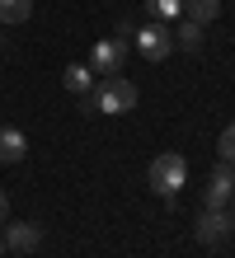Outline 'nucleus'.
I'll use <instances>...</instances> for the list:
<instances>
[{"label": "nucleus", "mask_w": 235, "mask_h": 258, "mask_svg": "<svg viewBox=\"0 0 235 258\" xmlns=\"http://www.w3.org/2000/svg\"><path fill=\"white\" fill-rule=\"evenodd\" d=\"M174 42H179L183 52H198V47H202V24L183 19V24H179V33H174Z\"/></svg>", "instance_id": "obj_12"}, {"label": "nucleus", "mask_w": 235, "mask_h": 258, "mask_svg": "<svg viewBox=\"0 0 235 258\" xmlns=\"http://www.w3.org/2000/svg\"><path fill=\"white\" fill-rule=\"evenodd\" d=\"M183 14L193 24H212L216 14H221V0H183Z\"/></svg>", "instance_id": "obj_9"}, {"label": "nucleus", "mask_w": 235, "mask_h": 258, "mask_svg": "<svg viewBox=\"0 0 235 258\" xmlns=\"http://www.w3.org/2000/svg\"><path fill=\"white\" fill-rule=\"evenodd\" d=\"M122 61H127V42H122V38H99L89 47V71L94 75H118Z\"/></svg>", "instance_id": "obj_4"}, {"label": "nucleus", "mask_w": 235, "mask_h": 258, "mask_svg": "<svg viewBox=\"0 0 235 258\" xmlns=\"http://www.w3.org/2000/svg\"><path fill=\"white\" fill-rule=\"evenodd\" d=\"M230 225H235V216L226 207H202V216H198V239L202 244H221V239L230 235Z\"/></svg>", "instance_id": "obj_5"}, {"label": "nucleus", "mask_w": 235, "mask_h": 258, "mask_svg": "<svg viewBox=\"0 0 235 258\" xmlns=\"http://www.w3.org/2000/svg\"><path fill=\"white\" fill-rule=\"evenodd\" d=\"M0 253H5V239H0Z\"/></svg>", "instance_id": "obj_17"}, {"label": "nucleus", "mask_w": 235, "mask_h": 258, "mask_svg": "<svg viewBox=\"0 0 235 258\" xmlns=\"http://www.w3.org/2000/svg\"><path fill=\"white\" fill-rule=\"evenodd\" d=\"M0 239H5V249H14V253H33L42 244V230H38L33 221H24V225H10Z\"/></svg>", "instance_id": "obj_7"}, {"label": "nucleus", "mask_w": 235, "mask_h": 258, "mask_svg": "<svg viewBox=\"0 0 235 258\" xmlns=\"http://www.w3.org/2000/svg\"><path fill=\"white\" fill-rule=\"evenodd\" d=\"M5 216H10V197L0 192V221H5Z\"/></svg>", "instance_id": "obj_15"}, {"label": "nucleus", "mask_w": 235, "mask_h": 258, "mask_svg": "<svg viewBox=\"0 0 235 258\" xmlns=\"http://www.w3.org/2000/svg\"><path fill=\"white\" fill-rule=\"evenodd\" d=\"M146 5H151L155 19H179L183 14V0H146Z\"/></svg>", "instance_id": "obj_13"}, {"label": "nucleus", "mask_w": 235, "mask_h": 258, "mask_svg": "<svg viewBox=\"0 0 235 258\" xmlns=\"http://www.w3.org/2000/svg\"><path fill=\"white\" fill-rule=\"evenodd\" d=\"M28 155V141L19 127H0V164H19Z\"/></svg>", "instance_id": "obj_8"}, {"label": "nucleus", "mask_w": 235, "mask_h": 258, "mask_svg": "<svg viewBox=\"0 0 235 258\" xmlns=\"http://www.w3.org/2000/svg\"><path fill=\"white\" fill-rule=\"evenodd\" d=\"M151 188L160 192V197H174L183 183H188V164H183V155H174V150H165V155H155L151 160Z\"/></svg>", "instance_id": "obj_2"}, {"label": "nucleus", "mask_w": 235, "mask_h": 258, "mask_svg": "<svg viewBox=\"0 0 235 258\" xmlns=\"http://www.w3.org/2000/svg\"><path fill=\"white\" fill-rule=\"evenodd\" d=\"M89 108L94 113H104V117H122V113H132L136 108V85L127 80V75H99L94 80V89H89Z\"/></svg>", "instance_id": "obj_1"}, {"label": "nucleus", "mask_w": 235, "mask_h": 258, "mask_svg": "<svg viewBox=\"0 0 235 258\" xmlns=\"http://www.w3.org/2000/svg\"><path fill=\"white\" fill-rule=\"evenodd\" d=\"M230 216H235V192H230Z\"/></svg>", "instance_id": "obj_16"}, {"label": "nucleus", "mask_w": 235, "mask_h": 258, "mask_svg": "<svg viewBox=\"0 0 235 258\" xmlns=\"http://www.w3.org/2000/svg\"><path fill=\"white\" fill-rule=\"evenodd\" d=\"M33 0H0V24H28Z\"/></svg>", "instance_id": "obj_11"}, {"label": "nucleus", "mask_w": 235, "mask_h": 258, "mask_svg": "<svg viewBox=\"0 0 235 258\" xmlns=\"http://www.w3.org/2000/svg\"><path fill=\"white\" fill-rule=\"evenodd\" d=\"M61 80H66L71 94H89V89H94V71H89V66H66Z\"/></svg>", "instance_id": "obj_10"}, {"label": "nucleus", "mask_w": 235, "mask_h": 258, "mask_svg": "<svg viewBox=\"0 0 235 258\" xmlns=\"http://www.w3.org/2000/svg\"><path fill=\"white\" fill-rule=\"evenodd\" d=\"M230 192H235V164L221 160V164L212 169V178H207V197H202V202H207V207H226Z\"/></svg>", "instance_id": "obj_6"}, {"label": "nucleus", "mask_w": 235, "mask_h": 258, "mask_svg": "<svg viewBox=\"0 0 235 258\" xmlns=\"http://www.w3.org/2000/svg\"><path fill=\"white\" fill-rule=\"evenodd\" d=\"M216 150H221V160H226V164H235V122L221 132V146H216Z\"/></svg>", "instance_id": "obj_14"}, {"label": "nucleus", "mask_w": 235, "mask_h": 258, "mask_svg": "<svg viewBox=\"0 0 235 258\" xmlns=\"http://www.w3.org/2000/svg\"><path fill=\"white\" fill-rule=\"evenodd\" d=\"M132 38H136V52L146 56V61H165V56L174 52V33H169L160 19H155V24H141Z\"/></svg>", "instance_id": "obj_3"}]
</instances>
